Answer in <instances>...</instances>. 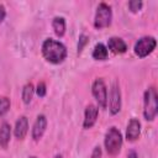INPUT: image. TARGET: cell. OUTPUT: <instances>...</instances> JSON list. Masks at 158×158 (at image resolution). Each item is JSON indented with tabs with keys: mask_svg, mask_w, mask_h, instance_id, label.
<instances>
[{
	"mask_svg": "<svg viewBox=\"0 0 158 158\" xmlns=\"http://www.w3.org/2000/svg\"><path fill=\"white\" fill-rule=\"evenodd\" d=\"M41 52H42L43 58L52 64L62 63L67 58V54H68L67 47L62 42L53 40V38H46L43 41Z\"/></svg>",
	"mask_w": 158,
	"mask_h": 158,
	"instance_id": "obj_1",
	"label": "cell"
},
{
	"mask_svg": "<svg viewBox=\"0 0 158 158\" xmlns=\"http://www.w3.org/2000/svg\"><path fill=\"white\" fill-rule=\"evenodd\" d=\"M158 95L154 86H149L143 95V117L147 121H153L158 112Z\"/></svg>",
	"mask_w": 158,
	"mask_h": 158,
	"instance_id": "obj_2",
	"label": "cell"
},
{
	"mask_svg": "<svg viewBox=\"0 0 158 158\" xmlns=\"http://www.w3.org/2000/svg\"><path fill=\"white\" fill-rule=\"evenodd\" d=\"M122 142H123V138H122V133L120 132V130L116 128L115 126H111L106 131L105 138H104V146H105L106 152L110 156H116L121 151Z\"/></svg>",
	"mask_w": 158,
	"mask_h": 158,
	"instance_id": "obj_3",
	"label": "cell"
},
{
	"mask_svg": "<svg viewBox=\"0 0 158 158\" xmlns=\"http://www.w3.org/2000/svg\"><path fill=\"white\" fill-rule=\"evenodd\" d=\"M112 20V10L111 6L106 2H100L96 7L95 17H94V27L98 30L105 28L110 26Z\"/></svg>",
	"mask_w": 158,
	"mask_h": 158,
	"instance_id": "obj_4",
	"label": "cell"
},
{
	"mask_svg": "<svg viewBox=\"0 0 158 158\" xmlns=\"http://www.w3.org/2000/svg\"><path fill=\"white\" fill-rule=\"evenodd\" d=\"M156 46H157V40L153 36H143L139 40H137L133 51L136 56H138L139 58H144L156 49Z\"/></svg>",
	"mask_w": 158,
	"mask_h": 158,
	"instance_id": "obj_5",
	"label": "cell"
},
{
	"mask_svg": "<svg viewBox=\"0 0 158 158\" xmlns=\"http://www.w3.org/2000/svg\"><path fill=\"white\" fill-rule=\"evenodd\" d=\"M91 93L101 109L107 106V88L102 78H96L91 85Z\"/></svg>",
	"mask_w": 158,
	"mask_h": 158,
	"instance_id": "obj_6",
	"label": "cell"
},
{
	"mask_svg": "<svg viewBox=\"0 0 158 158\" xmlns=\"http://www.w3.org/2000/svg\"><path fill=\"white\" fill-rule=\"evenodd\" d=\"M107 101H109V110L111 115L118 114L121 110V90H120V85L117 84V81L112 83Z\"/></svg>",
	"mask_w": 158,
	"mask_h": 158,
	"instance_id": "obj_7",
	"label": "cell"
},
{
	"mask_svg": "<svg viewBox=\"0 0 158 158\" xmlns=\"http://www.w3.org/2000/svg\"><path fill=\"white\" fill-rule=\"evenodd\" d=\"M46 128H47V117L43 114H41V115H38L36 117V121H35V123L32 126V131H31L32 138L35 141H40L42 138Z\"/></svg>",
	"mask_w": 158,
	"mask_h": 158,
	"instance_id": "obj_8",
	"label": "cell"
},
{
	"mask_svg": "<svg viewBox=\"0 0 158 158\" xmlns=\"http://www.w3.org/2000/svg\"><path fill=\"white\" fill-rule=\"evenodd\" d=\"M98 116H99V109H98V106H95L93 104L86 105L85 111H84L83 127L84 128H91L95 125V122L98 120Z\"/></svg>",
	"mask_w": 158,
	"mask_h": 158,
	"instance_id": "obj_9",
	"label": "cell"
},
{
	"mask_svg": "<svg viewBox=\"0 0 158 158\" xmlns=\"http://www.w3.org/2000/svg\"><path fill=\"white\" fill-rule=\"evenodd\" d=\"M141 135V122L138 118L132 117L128 121L127 128H126V139L127 141H136Z\"/></svg>",
	"mask_w": 158,
	"mask_h": 158,
	"instance_id": "obj_10",
	"label": "cell"
},
{
	"mask_svg": "<svg viewBox=\"0 0 158 158\" xmlns=\"http://www.w3.org/2000/svg\"><path fill=\"white\" fill-rule=\"evenodd\" d=\"M27 132H28V120L25 115H22L16 120V123L14 127V135L17 139H23Z\"/></svg>",
	"mask_w": 158,
	"mask_h": 158,
	"instance_id": "obj_11",
	"label": "cell"
},
{
	"mask_svg": "<svg viewBox=\"0 0 158 158\" xmlns=\"http://www.w3.org/2000/svg\"><path fill=\"white\" fill-rule=\"evenodd\" d=\"M107 49H110L115 54H122L127 51L126 42L120 37H110L107 41Z\"/></svg>",
	"mask_w": 158,
	"mask_h": 158,
	"instance_id": "obj_12",
	"label": "cell"
},
{
	"mask_svg": "<svg viewBox=\"0 0 158 158\" xmlns=\"http://www.w3.org/2000/svg\"><path fill=\"white\" fill-rule=\"evenodd\" d=\"M10 138H11V126L9 122L4 121L0 125V146L2 148H6L10 143Z\"/></svg>",
	"mask_w": 158,
	"mask_h": 158,
	"instance_id": "obj_13",
	"label": "cell"
},
{
	"mask_svg": "<svg viewBox=\"0 0 158 158\" xmlns=\"http://www.w3.org/2000/svg\"><path fill=\"white\" fill-rule=\"evenodd\" d=\"M52 28L58 37H62L65 33V19L63 16H56L52 20Z\"/></svg>",
	"mask_w": 158,
	"mask_h": 158,
	"instance_id": "obj_14",
	"label": "cell"
},
{
	"mask_svg": "<svg viewBox=\"0 0 158 158\" xmlns=\"http://www.w3.org/2000/svg\"><path fill=\"white\" fill-rule=\"evenodd\" d=\"M91 56L96 60H106L107 56H109V49L104 43H96L93 49Z\"/></svg>",
	"mask_w": 158,
	"mask_h": 158,
	"instance_id": "obj_15",
	"label": "cell"
},
{
	"mask_svg": "<svg viewBox=\"0 0 158 158\" xmlns=\"http://www.w3.org/2000/svg\"><path fill=\"white\" fill-rule=\"evenodd\" d=\"M33 94H35V86L32 83H27L23 85L22 88V93H21V96H22V101L25 104H30L32 98H33Z\"/></svg>",
	"mask_w": 158,
	"mask_h": 158,
	"instance_id": "obj_16",
	"label": "cell"
},
{
	"mask_svg": "<svg viewBox=\"0 0 158 158\" xmlns=\"http://www.w3.org/2000/svg\"><path fill=\"white\" fill-rule=\"evenodd\" d=\"M11 106V101L7 96H0V116H4Z\"/></svg>",
	"mask_w": 158,
	"mask_h": 158,
	"instance_id": "obj_17",
	"label": "cell"
},
{
	"mask_svg": "<svg viewBox=\"0 0 158 158\" xmlns=\"http://www.w3.org/2000/svg\"><path fill=\"white\" fill-rule=\"evenodd\" d=\"M143 6V2L141 0H131L128 1V9L132 11V12H137L142 9Z\"/></svg>",
	"mask_w": 158,
	"mask_h": 158,
	"instance_id": "obj_18",
	"label": "cell"
},
{
	"mask_svg": "<svg viewBox=\"0 0 158 158\" xmlns=\"http://www.w3.org/2000/svg\"><path fill=\"white\" fill-rule=\"evenodd\" d=\"M89 42V37L86 36V35H84V33H81L80 36H79V42H78V53H80L81 51H83V48L85 47V44Z\"/></svg>",
	"mask_w": 158,
	"mask_h": 158,
	"instance_id": "obj_19",
	"label": "cell"
},
{
	"mask_svg": "<svg viewBox=\"0 0 158 158\" xmlns=\"http://www.w3.org/2000/svg\"><path fill=\"white\" fill-rule=\"evenodd\" d=\"M36 93H37V95H38L40 98H43V96L46 95V93H47V86H46V83H44V81H40V83L37 84V86H36Z\"/></svg>",
	"mask_w": 158,
	"mask_h": 158,
	"instance_id": "obj_20",
	"label": "cell"
},
{
	"mask_svg": "<svg viewBox=\"0 0 158 158\" xmlns=\"http://www.w3.org/2000/svg\"><path fill=\"white\" fill-rule=\"evenodd\" d=\"M90 158H101V148H100V146H96L94 148Z\"/></svg>",
	"mask_w": 158,
	"mask_h": 158,
	"instance_id": "obj_21",
	"label": "cell"
},
{
	"mask_svg": "<svg viewBox=\"0 0 158 158\" xmlns=\"http://www.w3.org/2000/svg\"><path fill=\"white\" fill-rule=\"evenodd\" d=\"M6 17V9L2 4H0V22H2Z\"/></svg>",
	"mask_w": 158,
	"mask_h": 158,
	"instance_id": "obj_22",
	"label": "cell"
},
{
	"mask_svg": "<svg viewBox=\"0 0 158 158\" xmlns=\"http://www.w3.org/2000/svg\"><path fill=\"white\" fill-rule=\"evenodd\" d=\"M127 158H138V156H137V153H136L135 151H131V152L128 153Z\"/></svg>",
	"mask_w": 158,
	"mask_h": 158,
	"instance_id": "obj_23",
	"label": "cell"
},
{
	"mask_svg": "<svg viewBox=\"0 0 158 158\" xmlns=\"http://www.w3.org/2000/svg\"><path fill=\"white\" fill-rule=\"evenodd\" d=\"M53 158H63V157H62V156H60V154H57V156H54V157H53Z\"/></svg>",
	"mask_w": 158,
	"mask_h": 158,
	"instance_id": "obj_24",
	"label": "cell"
},
{
	"mask_svg": "<svg viewBox=\"0 0 158 158\" xmlns=\"http://www.w3.org/2000/svg\"><path fill=\"white\" fill-rule=\"evenodd\" d=\"M28 158H37L36 156H31V157H28Z\"/></svg>",
	"mask_w": 158,
	"mask_h": 158,
	"instance_id": "obj_25",
	"label": "cell"
}]
</instances>
